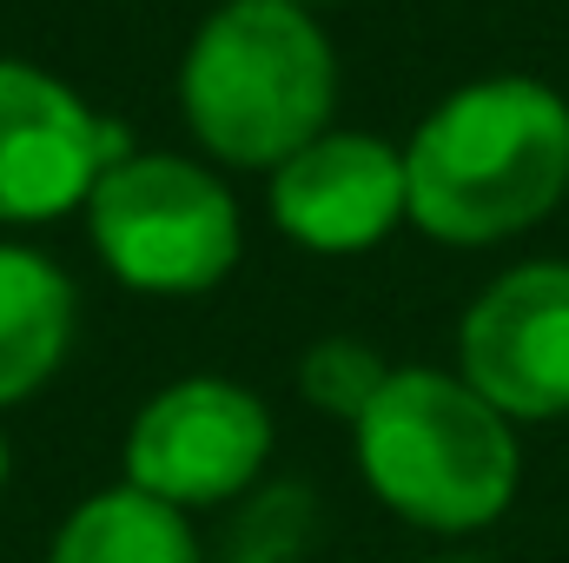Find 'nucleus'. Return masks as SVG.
<instances>
[{
  "instance_id": "6e6552de",
  "label": "nucleus",
  "mask_w": 569,
  "mask_h": 563,
  "mask_svg": "<svg viewBox=\"0 0 569 563\" xmlns=\"http://www.w3.org/2000/svg\"><path fill=\"white\" fill-rule=\"evenodd\" d=\"M405 213V152L371 134H325L272 179V219L311 253H365Z\"/></svg>"
},
{
  "instance_id": "0eeeda50",
  "label": "nucleus",
  "mask_w": 569,
  "mask_h": 563,
  "mask_svg": "<svg viewBox=\"0 0 569 563\" xmlns=\"http://www.w3.org/2000/svg\"><path fill=\"white\" fill-rule=\"evenodd\" d=\"M127 159V134L93 120L53 73L0 60V219H53L93 199L100 172Z\"/></svg>"
},
{
  "instance_id": "f03ea898",
  "label": "nucleus",
  "mask_w": 569,
  "mask_h": 563,
  "mask_svg": "<svg viewBox=\"0 0 569 563\" xmlns=\"http://www.w3.org/2000/svg\"><path fill=\"white\" fill-rule=\"evenodd\" d=\"M365 484L418 531H483L510 511L523 451L510 418L450 372H391L378 405L351 424Z\"/></svg>"
},
{
  "instance_id": "f257e3e1",
  "label": "nucleus",
  "mask_w": 569,
  "mask_h": 563,
  "mask_svg": "<svg viewBox=\"0 0 569 563\" xmlns=\"http://www.w3.org/2000/svg\"><path fill=\"white\" fill-rule=\"evenodd\" d=\"M569 186V107L537 80L450 93L405 152L411 219L443 246H490L537 226Z\"/></svg>"
},
{
  "instance_id": "ddd939ff",
  "label": "nucleus",
  "mask_w": 569,
  "mask_h": 563,
  "mask_svg": "<svg viewBox=\"0 0 569 563\" xmlns=\"http://www.w3.org/2000/svg\"><path fill=\"white\" fill-rule=\"evenodd\" d=\"M291 7H305V0H291Z\"/></svg>"
},
{
  "instance_id": "20e7f679",
  "label": "nucleus",
  "mask_w": 569,
  "mask_h": 563,
  "mask_svg": "<svg viewBox=\"0 0 569 563\" xmlns=\"http://www.w3.org/2000/svg\"><path fill=\"white\" fill-rule=\"evenodd\" d=\"M100 259L140 292H206L239 259V206L192 159H120L87 199Z\"/></svg>"
},
{
  "instance_id": "9b49d317",
  "label": "nucleus",
  "mask_w": 569,
  "mask_h": 563,
  "mask_svg": "<svg viewBox=\"0 0 569 563\" xmlns=\"http://www.w3.org/2000/svg\"><path fill=\"white\" fill-rule=\"evenodd\" d=\"M298 385H305V398H311L318 412L358 424L371 405H378V392L391 385V365H385L371 345H358V338H325V345L305 352Z\"/></svg>"
},
{
  "instance_id": "9d476101",
  "label": "nucleus",
  "mask_w": 569,
  "mask_h": 563,
  "mask_svg": "<svg viewBox=\"0 0 569 563\" xmlns=\"http://www.w3.org/2000/svg\"><path fill=\"white\" fill-rule=\"evenodd\" d=\"M47 563H206V557H199V537H192L186 511L120 484V491L87 497L60 524Z\"/></svg>"
},
{
  "instance_id": "7ed1b4c3",
  "label": "nucleus",
  "mask_w": 569,
  "mask_h": 563,
  "mask_svg": "<svg viewBox=\"0 0 569 563\" xmlns=\"http://www.w3.org/2000/svg\"><path fill=\"white\" fill-rule=\"evenodd\" d=\"M331 87V47L291 0L219 7L179 73L192 134L232 166H284L291 152L325 140Z\"/></svg>"
},
{
  "instance_id": "f8f14e48",
  "label": "nucleus",
  "mask_w": 569,
  "mask_h": 563,
  "mask_svg": "<svg viewBox=\"0 0 569 563\" xmlns=\"http://www.w3.org/2000/svg\"><path fill=\"white\" fill-rule=\"evenodd\" d=\"M0 484H7V437H0Z\"/></svg>"
},
{
  "instance_id": "39448f33",
  "label": "nucleus",
  "mask_w": 569,
  "mask_h": 563,
  "mask_svg": "<svg viewBox=\"0 0 569 563\" xmlns=\"http://www.w3.org/2000/svg\"><path fill=\"white\" fill-rule=\"evenodd\" d=\"M272 457V412L232 378H179L127 431V484L172 504H226L259 484Z\"/></svg>"
},
{
  "instance_id": "1a4fd4ad",
  "label": "nucleus",
  "mask_w": 569,
  "mask_h": 563,
  "mask_svg": "<svg viewBox=\"0 0 569 563\" xmlns=\"http://www.w3.org/2000/svg\"><path fill=\"white\" fill-rule=\"evenodd\" d=\"M73 345V285L27 246H0V405L33 398Z\"/></svg>"
},
{
  "instance_id": "423d86ee",
  "label": "nucleus",
  "mask_w": 569,
  "mask_h": 563,
  "mask_svg": "<svg viewBox=\"0 0 569 563\" xmlns=\"http://www.w3.org/2000/svg\"><path fill=\"white\" fill-rule=\"evenodd\" d=\"M463 385L503 418L569 412V266H517L490 285L457 332Z\"/></svg>"
}]
</instances>
